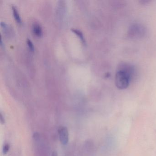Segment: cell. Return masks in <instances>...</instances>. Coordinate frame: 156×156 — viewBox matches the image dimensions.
I'll return each mask as SVG.
<instances>
[{"label":"cell","instance_id":"cell-10","mask_svg":"<svg viewBox=\"0 0 156 156\" xmlns=\"http://www.w3.org/2000/svg\"><path fill=\"white\" fill-rule=\"evenodd\" d=\"M0 120H1V122L2 124H4L5 123V119H4V118L3 117V115H2V114H1V115H0Z\"/></svg>","mask_w":156,"mask_h":156},{"label":"cell","instance_id":"cell-8","mask_svg":"<svg viewBox=\"0 0 156 156\" xmlns=\"http://www.w3.org/2000/svg\"><path fill=\"white\" fill-rule=\"evenodd\" d=\"M10 146L9 144H5V146L3 147V154H6L8 153L9 152V150Z\"/></svg>","mask_w":156,"mask_h":156},{"label":"cell","instance_id":"cell-5","mask_svg":"<svg viewBox=\"0 0 156 156\" xmlns=\"http://www.w3.org/2000/svg\"><path fill=\"white\" fill-rule=\"evenodd\" d=\"M33 31L34 34L36 36H39V37L41 36L42 34V28L41 25L38 24V23H35L33 24Z\"/></svg>","mask_w":156,"mask_h":156},{"label":"cell","instance_id":"cell-9","mask_svg":"<svg viewBox=\"0 0 156 156\" xmlns=\"http://www.w3.org/2000/svg\"><path fill=\"white\" fill-rule=\"evenodd\" d=\"M27 44H28L30 49L32 51H34V44H33L32 42L31 41V40H30V39H27Z\"/></svg>","mask_w":156,"mask_h":156},{"label":"cell","instance_id":"cell-11","mask_svg":"<svg viewBox=\"0 0 156 156\" xmlns=\"http://www.w3.org/2000/svg\"><path fill=\"white\" fill-rule=\"evenodd\" d=\"M149 1H147V0H145V1H141L140 2V3L142 4H147V3H149L150 2Z\"/></svg>","mask_w":156,"mask_h":156},{"label":"cell","instance_id":"cell-3","mask_svg":"<svg viewBox=\"0 0 156 156\" xmlns=\"http://www.w3.org/2000/svg\"><path fill=\"white\" fill-rule=\"evenodd\" d=\"M117 70L122 71L128 74L132 78L135 75V69L134 66L129 63H120L118 66Z\"/></svg>","mask_w":156,"mask_h":156},{"label":"cell","instance_id":"cell-1","mask_svg":"<svg viewBox=\"0 0 156 156\" xmlns=\"http://www.w3.org/2000/svg\"><path fill=\"white\" fill-rule=\"evenodd\" d=\"M132 77L128 74L121 71L117 70L115 77V84L118 89H126L132 80Z\"/></svg>","mask_w":156,"mask_h":156},{"label":"cell","instance_id":"cell-2","mask_svg":"<svg viewBox=\"0 0 156 156\" xmlns=\"http://www.w3.org/2000/svg\"><path fill=\"white\" fill-rule=\"evenodd\" d=\"M147 33V30L144 25L140 23H134L129 27L127 36L129 39H139L143 38Z\"/></svg>","mask_w":156,"mask_h":156},{"label":"cell","instance_id":"cell-4","mask_svg":"<svg viewBox=\"0 0 156 156\" xmlns=\"http://www.w3.org/2000/svg\"><path fill=\"white\" fill-rule=\"evenodd\" d=\"M59 138L62 144L66 145L69 141V132L66 127L62 126L58 129Z\"/></svg>","mask_w":156,"mask_h":156},{"label":"cell","instance_id":"cell-7","mask_svg":"<svg viewBox=\"0 0 156 156\" xmlns=\"http://www.w3.org/2000/svg\"><path fill=\"white\" fill-rule=\"evenodd\" d=\"M72 30L73 31V32H74L76 34H77V35L80 37V39H81V40H82L83 42H85L83 35L82 32L80 31L79 30L75 29H72Z\"/></svg>","mask_w":156,"mask_h":156},{"label":"cell","instance_id":"cell-6","mask_svg":"<svg viewBox=\"0 0 156 156\" xmlns=\"http://www.w3.org/2000/svg\"><path fill=\"white\" fill-rule=\"evenodd\" d=\"M12 11H13V15H14L15 20L17 21V22L19 23H21V20L20 14H19V12H18L17 8L15 6H12Z\"/></svg>","mask_w":156,"mask_h":156},{"label":"cell","instance_id":"cell-12","mask_svg":"<svg viewBox=\"0 0 156 156\" xmlns=\"http://www.w3.org/2000/svg\"><path fill=\"white\" fill-rule=\"evenodd\" d=\"M51 156H58L57 152L56 151H54L52 153Z\"/></svg>","mask_w":156,"mask_h":156}]
</instances>
